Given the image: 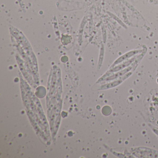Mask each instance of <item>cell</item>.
Here are the masks:
<instances>
[{
	"label": "cell",
	"instance_id": "3957f363",
	"mask_svg": "<svg viewBox=\"0 0 158 158\" xmlns=\"http://www.w3.org/2000/svg\"><path fill=\"white\" fill-rule=\"evenodd\" d=\"M131 74L132 72L128 73V74H126L125 76V77L122 78L121 79H120L119 80H117V81H115V82H113L111 83H109V84H107V85H105L103 88H102V89H106L114 87L115 86H117V85H119V84L123 82V81H124L125 79L127 78Z\"/></svg>",
	"mask_w": 158,
	"mask_h": 158
},
{
	"label": "cell",
	"instance_id": "7a4b0ae2",
	"mask_svg": "<svg viewBox=\"0 0 158 158\" xmlns=\"http://www.w3.org/2000/svg\"><path fill=\"white\" fill-rule=\"evenodd\" d=\"M136 59V57H133V58L131 59V60H129L122 63L121 65H119V66H117L115 67L113 69L110 70L109 72H118V71H119L120 70H122L123 68H125L126 67L128 66L131 64Z\"/></svg>",
	"mask_w": 158,
	"mask_h": 158
},
{
	"label": "cell",
	"instance_id": "6da1fadb",
	"mask_svg": "<svg viewBox=\"0 0 158 158\" xmlns=\"http://www.w3.org/2000/svg\"><path fill=\"white\" fill-rule=\"evenodd\" d=\"M142 51V50H136L133 51H129V52H127L125 54L123 55L122 56L119 57V59H117L115 62L114 64L112 65V66H114L116 65H117V64H119V63H121L123 61L127 59H128L129 57H131L135 55L138 54V53L141 52Z\"/></svg>",
	"mask_w": 158,
	"mask_h": 158
},
{
	"label": "cell",
	"instance_id": "277c9868",
	"mask_svg": "<svg viewBox=\"0 0 158 158\" xmlns=\"http://www.w3.org/2000/svg\"><path fill=\"white\" fill-rule=\"evenodd\" d=\"M132 68V67H128V68H126L124 70L121 71V72H118L117 73H116L114 75L110 76L109 78H107V80H111L113 79H116V78H118L121 76H122V75L125 74L126 73H127V72L130 71Z\"/></svg>",
	"mask_w": 158,
	"mask_h": 158
}]
</instances>
